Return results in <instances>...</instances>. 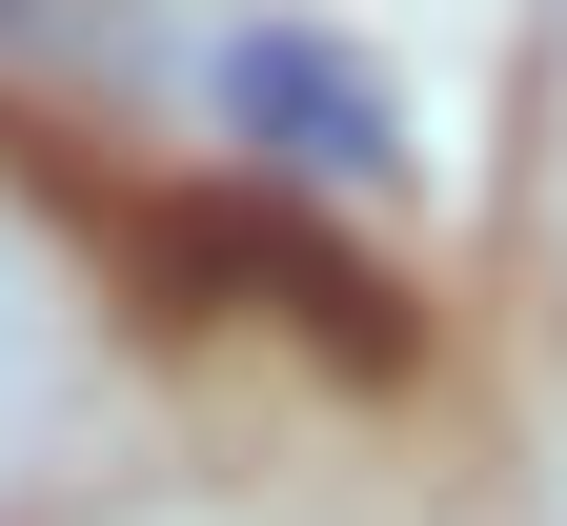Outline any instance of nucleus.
Returning <instances> with one entry per match:
<instances>
[{"mask_svg": "<svg viewBox=\"0 0 567 526\" xmlns=\"http://www.w3.org/2000/svg\"><path fill=\"white\" fill-rule=\"evenodd\" d=\"M122 264H142V305H264L305 364H405V283L385 264H344L305 183H244V203H122Z\"/></svg>", "mask_w": 567, "mask_h": 526, "instance_id": "nucleus-1", "label": "nucleus"}, {"mask_svg": "<svg viewBox=\"0 0 567 526\" xmlns=\"http://www.w3.org/2000/svg\"><path fill=\"white\" fill-rule=\"evenodd\" d=\"M203 122H224L264 183H305V203L405 183V102H385L324 21H224V41H203Z\"/></svg>", "mask_w": 567, "mask_h": 526, "instance_id": "nucleus-2", "label": "nucleus"}]
</instances>
